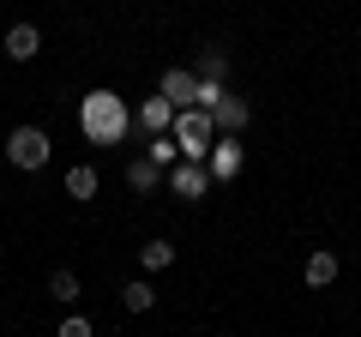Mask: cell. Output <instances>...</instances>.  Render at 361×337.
Returning <instances> with one entry per match:
<instances>
[{
  "mask_svg": "<svg viewBox=\"0 0 361 337\" xmlns=\"http://www.w3.org/2000/svg\"><path fill=\"white\" fill-rule=\"evenodd\" d=\"M211 121L223 127V139H235V133H241L247 121H253V109H247V97H223V103L211 109Z\"/></svg>",
  "mask_w": 361,
  "mask_h": 337,
  "instance_id": "277c9868",
  "label": "cell"
},
{
  "mask_svg": "<svg viewBox=\"0 0 361 337\" xmlns=\"http://www.w3.org/2000/svg\"><path fill=\"white\" fill-rule=\"evenodd\" d=\"M163 103H169V109L199 103V73H187V66H169V73H163Z\"/></svg>",
  "mask_w": 361,
  "mask_h": 337,
  "instance_id": "3957f363",
  "label": "cell"
},
{
  "mask_svg": "<svg viewBox=\"0 0 361 337\" xmlns=\"http://www.w3.org/2000/svg\"><path fill=\"white\" fill-rule=\"evenodd\" d=\"M157 175H163V168H157V163H151V157H139V163H133V168H127V181H133V187H139V193H151V187H157Z\"/></svg>",
  "mask_w": 361,
  "mask_h": 337,
  "instance_id": "5bb4252c",
  "label": "cell"
},
{
  "mask_svg": "<svg viewBox=\"0 0 361 337\" xmlns=\"http://www.w3.org/2000/svg\"><path fill=\"white\" fill-rule=\"evenodd\" d=\"M337 271H343V265H337V253H325V247L307 259V283H313V289H331V283H337Z\"/></svg>",
  "mask_w": 361,
  "mask_h": 337,
  "instance_id": "9c48e42d",
  "label": "cell"
},
{
  "mask_svg": "<svg viewBox=\"0 0 361 337\" xmlns=\"http://www.w3.org/2000/svg\"><path fill=\"white\" fill-rule=\"evenodd\" d=\"M78 121H85V133H90V139L115 145V139H121V127H127V109H121V97H115V91H97V97H85Z\"/></svg>",
  "mask_w": 361,
  "mask_h": 337,
  "instance_id": "6da1fadb",
  "label": "cell"
},
{
  "mask_svg": "<svg viewBox=\"0 0 361 337\" xmlns=\"http://www.w3.org/2000/svg\"><path fill=\"white\" fill-rule=\"evenodd\" d=\"M205 187H211V175H205L199 163H180V168H175V193H180V199H205Z\"/></svg>",
  "mask_w": 361,
  "mask_h": 337,
  "instance_id": "ba28073f",
  "label": "cell"
},
{
  "mask_svg": "<svg viewBox=\"0 0 361 337\" xmlns=\"http://www.w3.org/2000/svg\"><path fill=\"white\" fill-rule=\"evenodd\" d=\"M97 187H103V181H97V168H90V163H73V168H66V193H73L78 205H90Z\"/></svg>",
  "mask_w": 361,
  "mask_h": 337,
  "instance_id": "52a82bcc",
  "label": "cell"
},
{
  "mask_svg": "<svg viewBox=\"0 0 361 337\" xmlns=\"http://www.w3.org/2000/svg\"><path fill=\"white\" fill-rule=\"evenodd\" d=\"M49 295L61 301V307H73V301H78V271H66V265H61V271L49 277Z\"/></svg>",
  "mask_w": 361,
  "mask_h": 337,
  "instance_id": "7c38bea8",
  "label": "cell"
},
{
  "mask_svg": "<svg viewBox=\"0 0 361 337\" xmlns=\"http://www.w3.org/2000/svg\"><path fill=\"white\" fill-rule=\"evenodd\" d=\"M49 151H54V145H49L42 127H13V133H6V163H13V168H42Z\"/></svg>",
  "mask_w": 361,
  "mask_h": 337,
  "instance_id": "7a4b0ae2",
  "label": "cell"
},
{
  "mask_svg": "<svg viewBox=\"0 0 361 337\" xmlns=\"http://www.w3.org/2000/svg\"><path fill=\"white\" fill-rule=\"evenodd\" d=\"M241 145L235 139H217V151H211V175H217V181H235V175H241Z\"/></svg>",
  "mask_w": 361,
  "mask_h": 337,
  "instance_id": "8992f818",
  "label": "cell"
},
{
  "mask_svg": "<svg viewBox=\"0 0 361 337\" xmlns=\"http://www.w3.org/2000/svg\"><path fill=\"white\" fill-rule=\"evenodd\" d=\"M139 259H145V271H169L175 265V241H145Z\"/></svg>",
  "mask_w": 361,
  "mask_h": 337,
  "instance_id": "30bf717a",
  "label": "cell"
},
{
  "mask_svg": "<svg viewBox=\"0 0 361 337\" xmlns=\"http://www.w3.org/2000/svg\"><path fill=\"white\" fill-rule=\"evenodd\" d=\"M61 337H90V319H78V313H73V319L61 325Z\"/></svg>",
  "mask_w": 361,
  "mask_h": 337,
  "instance_id": "e0dca14e",
  "label": "cell"
},
{
  "mask_svg": "<svg viewBox=\"0 0 361 337\" xmlns=\"http://www.w3.org/2000/svg\"><path fill=\"white\" fill-rule=\"evenodd\" d=\"M199 78H205V85H223V73H229V61H223V49H205L199 54V66H193Z\"/></svg>",
  "mask_w": 361,
  "mask_h": 337,
  "instance_id": "4fadbf2b",
  "label": "cell"
},
{
  "mask_svg": "<svg viewBox=\"0 0 361 337\" xmlns=\"http://www.w3.org/2000/svg\"><path fill=\"white\" fill-rule=\"evenodd\" d=\"M169 115H175V109H169V103H163V97H157V103H145V109H139V121H145V127H163V121H169Z\"/></svg>",
  "mask_w": 361,
  "mask_h": 337,
  "instance_id": "9a60e30c",
  "label": "cell"
},
{
  "mask_svg": "<svg viewBox=\"0 0 361 337\" xmlns=\"http://www.w3.org/2000/svg\"><path fill=\"white\" fill-rule=\"evenodd\" d=\"M37 49H42V30L37 25H13V30H6V61H37Z\"/></svg>",
  "mask_w": 361,
  "mask_h": 337,
  "instance_id": "5b68a950",
  "label": "cell"
},
{
  "mask_svg": "<svg viewBox=\"0 0 361 337\" xmlns=\"http://www.w3.org/2000/svg\"><path fill=\"white\" fill-rule=\"evenodd\" d=\"M121 307H127V313H151L157 307V289L151 283H127V289H121Z\"/></svg>",
  "mask_w": 361,
  "mask_h": 337,
  "instance_id": "8fae6325",
  "label": "cell"
},
{
  "mask_svg": "<svg viewBox=\"0 0 361 337\" xmlns=\"http://www.w3.org/2000/svg\"><path fill=\"white\" fill-rule=\"evenodd\" d=\"M151 163H157V168L175 163V139H151Z\"/></svg>",
  "mask_w": 361,
  "mask_h": 337,
  "instance_id": "2e32d148",
  "label": "cell"
}]
</instances>
